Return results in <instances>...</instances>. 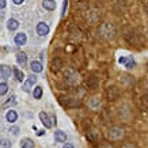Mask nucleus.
Listing matches in <instances>:
<instances>
[{"instance_id": "1", "label": "nucleus", "mask_w": 148, "mask_h": 148, "mask_svg": "<svg viewBox=\"0 0 148 148\" xmlns=\"http://www.w3.org/2000/svg\"><path fill=\"white\" fill-rule=\"evenodd\" d=\"M124 135H125V132H124V129H122V128L114 126V128H112V129L109 130L108 137L110 140H113V141H116V140H121L122 137H124Z\"/></svg>"}, {"instance_id": "2", "label": "nucleus", "mask_w": 148, "mask_h": 148, "mask_svg": "<svg viewBox=\"0 0 148 148\" xmlns=\"http://www.w3.org/2000/svg\"><path fill=\"white\" fill-rule=\"evenodd\" d=\"M102 34H103V37L105 38H113L114 37V34H116V30H114V26H113L112 23H105L102 26Z\"/></svg>"}, {"instance_id": "3", "label": "nucleus", "mask_w": 148, "mask_h": 148, "mask_svg": "<svg viewBox=\"0 0 148 148\" xmlns=\"http://www.w3.org/2000/svg\"><path fill=\"white\" fill-rule=\"evenodd\" d=\"M37 33H38V36L41 37H45L48 33H49V26L44 22H40L37 25Z\"/></svg>"}, {"instance_id": "4", "label": "nucleus", "mask_w": 148, "mask_h": 148, "mask_svg": "<svg viewBox=\"0 0 148 148\" xmlns=\"http://www.w3.org/2000/svg\"><path fill=\"white\" fill-rule=\"evenodd\" d=\"M36 82H37L36 75H30V76H29V79H27V80L25 82V84H23V90L26 91V92H29V91H30V88H32V86Z\"/></svg>"}, {"instance_id": "5", "label": "nucleus", "mask_w": 148, "mask_h": 148, "mask_svg": "<svg viewBox=\"0 0 148 148\" xmlns=\"http://www.w3.org/2000/svg\"><path fill=\"white\" fill-rule=\"evenodd\" d=\"M40 118H41V122L45 125V128H52V122H50L49 117H48V114H46L45 112L40 113Z\"/></svg>"}, {"instance_id": "6", "label": "nucleus", "mask_w": 148, "mask_h": 148, "mask_svg": "<svg viewBox=\"0 0 148 148\" xmlns=\"http://www.w3.org/2000/svg\"><path fill=\"white\" fill-rule=\"evenodd\" d=\"M26 41H27V37H26V34L25 33H19V34H16L15 36V44L16 45H25L26 44Z\"/></svg>"}, {"instance_id": "7", "label": "nucleus", "mask_w": 148, "mask_h": 148, "mask_svg": "<svg viewBox=\"0 0 148 148\" xmlns=\"http://www.w3.org/2000/svg\"><path fill=\"white\" fill-rule=\"evenodd\" d=\"M0 73H1V77L3 79H8L10 75H11V68L8 65H1L0 67Z\"/></svg>"}, {"instance_id": "8", "label": "nucleus", "mask_w": 148, "mask_h": 148, "mask_svg": "<svg viewBox=\"0 0 148 148\" xmlns=\"http://www.w3.org/2000/svg\"><path fill=\"white\" fill-rule=\"evenodd\" d=\"M42 5L45 10H49V11H53L56 8V1L54 0H44L42 1Z\"/></svg>"}, {"instance_id": "9", "label": "nucleus", "mask_w": 148, "mask_h": 148, "mask_svg": "<svg viewBox=\"0 0 148 148\" xmlns=\"http://www.w3.org/2000/svg\"><path fill=\"white\" fill-rule=\"evenodd\" d=\"M54 139H56V141H58V143H64V141L67 140V136H65V133H64V132L57 130V132L54 133Z\"/></svg>"}, {"instance_id": "10", "label": "nucleus", "mask_w": 148, "mask_h": 148, "mask_svg": "<svg viewBox=\"0 0 148 148\" xmlns=\"http://www.w3.org/2000/svg\"><path fill=\"white\" fill-rule=\"evenodd\" d=\"M50 67H52V69L53 71H58L60 68H61V60L60 58H53L52 61H50Z\"/></svg>"}, {"instance_id": "11", "label": "nucleus", "mask_w": 148, "mask_h": 148, "mask_svg": "<svg viewBox=\"0 0 148 148\" xmlns=\"http://www.w3.org/2000/svg\"><path fill=\"white\" fill-rule=\"evenodd\" d=\"M16 60H18V64H21V65H23V67L27 64V56L25 53H22V52L16 54Z\"/></svg>"}, {"instance_id": "12", "label": "nucleus", "mask_w": 148, "mask_h": 148, "mask_svg": "<svg viewBox=\"0 0 148 148\" xmlns=\"http://www.w3.org/2000/svg\"><path fill=\"white\" fill-rule=\"evenodd\" d=\"M5 118H7V121H10V122H15L16 121V118H18V114H16L15 110H10V112L7 113Z\"/></svg>"}, {"instance_id": "13", "label": "nucleus", "mask_w": 148, "mask_h": 148, "mask_svg": "<svg viewBox=\"0 0 148 148\" xmlns=\"http://www.w3.org/2000/svg\"><path fill=\"white\" fill-rule=\"evenodd\" d=\"M30 68H32L33 72H42V64L40 61H33L30 64Z\"/></svg>"}, {"instance_id": "14", "label": "nucleus", "mask_w": 148, "mask_h": 148, "mask_svg": "<svg viewBox=\"0 0 148 148\" xmlns=\"http://www.w3.org/2000/svg\"><path fill=\"white\" fill-rule=\"evenodd\" d=\"M108 97H109V99H116L117 97H118V90H117L116 87H112V88H109L108 90Z\"/></svg>"}, {"instance_id": "15", "label": "nucleus", "mask_w": 148, "mask_h": 148, "mask_svg": "<svg viewBox=\"0 0 148 148\" xmlns=\"http://www.w3.org/2000/svg\"><path fill=\"white\" fill-rule=\"evenodd\" d=\"M19 26V23L16 19H10L8 22H7V27H8L10 30H16Z\"/></svg>"}, {"instance_id": "16", "label": "nucleus", "mask_w": 148, "mask_h": 148, "mask_svg": "<svg viewBox=\"0 0 148 148\" xmlns=\"http://www.w3.org/2000/svg\"><path fill=\"white\" fill-rule=\"evenodd\" d=\"M14 73H15V77H16V80L18 82H23V72L19 71L18 68H14Z\"/></svg>"}, {"instance_id": "17", "label": "nucleus", "mask_w": 148, "mask_h": 148, "mask_svg": "<svg viewBox=\"0 0 148 148\" xmlns=\"http://www.w3.org/2000/svg\"><path fill=\"white\" fill-rule=\"evenodd\" d=\"M22 148H34V143L30 139H25L22 141Z\"/></svg>"}, {"instance_id": "18", "label": "nucleus", "mask_w": 148, "mask_h": 148, "mask_svg": "<svg viewBox=\"0 0 148 148\" xmlns=\"http://www.w3.org/2000/svg\"><path fill=\"white\" fill-rule=\"evenodd\" d=\"M34 98L36 99H40L41 97H42V87H40V86H37L36 88H34Z\"/></svg>"}, {"instance_id": "19", "label": "nucleus", "mask_w": 148, "mask_h": 148, "mask_svg": "<svg viewBox=\"0 0 148 148\" xmlns=\"http://www.w3.org/2000/svg\"><path fill=\"white\" fill-rule=\"evenodd\" d=\"M8 91V86L5 83H0V95H4Z\"/></svg>"}, {"instance_id": "20", "label": "nucleus", "mask_w": 148, "mask_h": 148, "mask_svg": "<svg viewBox=\"0 0 148 148\" xmlns=\"http://www.w3.org/2000/svg\"><path fill=\"white\" fill-rule=\"evenodd\" d=\"M125 67L126 68H133L135 67V60L132 57H128V60H126V63H125Z\"/></svg>"}, {"instance_id": "21", "label": "nucleus", "mask_w": 148, "mask_h": 148, "mask_svg": "<svg viewBox=\"0 0 148 148\" xmlns=\"http://www.w3.org/2000/svg\"><path fill=\"white\" fill-rule=\"evenodd\" d=\"M67 5H68V1L67 0H65V1H64V5H63V12H61V15H65V11H67Z\"/></svg>"}, {"instance_id": "22", "label": "nucleus", "mask_w": 148, "mask_h": 148, "mask_svg": "<svg viewBox=\"0 0 148 148\" xmlns=\"http://www.w3.org/2000/svg\"><path fill=\"white\" fill-rule=\"evenodd\" d=\"M11 132H12L14 135H18V133H19V129L16 128V126H15V128H11Z\"/></svg>"}, {"instance_id": "23", "label": "nucleus", "mask_w": 148, "mask_h": 148, "mask_svg": "<svg viewBox=\"0 0 148 148\" xmlns=\"http://www.w3.org/2000/svg\"><path fill=\"white\" fill-rule=\"evenodd\" d=\"M126 60H128V57H121L120 60H118V61H120V64H125Z\"/></svg>"}, {"instance_id": "24", "label": "nucleus", "mask_w": 148, "mask_h": 148, "mask_svg": "<svg viewBox=\"0 0 148 148\" xmlns=\"http://www.w3.org/2000/svg\"><path fill=\"white\" fill-rule=\"evenodd\" d=\"M5 7V0H0V8H4Z\"/></svg>"}, {"instance_id": "25", "label": "nucleus", "mask_w": 148, "mask_h": 148, "mask_svg": "<svg viewBox=\"0 0 148 148\" xmlns=\"http://www.w3.org/2000/svg\"><path fill=\"white\" fill-rule=\"evenodd\" d=\"M3 145H4L5 148H8L10 147V141L8 140H4V141H3Z\"/></svg>"}, {"instance_id": "26", "label": "nucleus", "mask_w": 148, "mask_h": 148, "mask_svg": "<svg viewBox=\"0 0 148 148\" xmlns=\"http://www.w3.org/2000/svg\"><path fill=\"white\" fill-rule=\"evenodd\" d=\"M14 3H15V4H22L23 1H25V0H12Z\"/></svg>"}, {"instance_id": "27", "label": "nucleus", "mask_w": 148, "mask_h": 148, "mask_svg": "<svg viewBox=\"0 0 148 148\" xmlns=\"http://www.w3.org/2000/svg\"><path fill=\"white\" fill-rule=\"evenodd\" d=\"M63 148H73V145H72V144H65Z\"/></svg>"}, {"instance_id": "28", "label": "nucleus", "mask_w": 148, "mask_h": 148, "mask_svg": "<svg viewBox=\"0 0 148 148\" xmlns=\"http://www.w3.org/2000/svg\"><path fill=\"white\" fill-rule=\"evenodd\" d=\"M144 5H145V10L148 11V0H144Z\"/></svg>"}, {"instance_id": "29", "label": "nucleus", "mask_w": 148, "mask_h": 148, "mask_svg": "<svg viewBox=\"0 0 148 148\" xmlns=\"http://www.w3.org/2000/svg\"><path fill=\"white\" fill-rule=\"evenodd\" d=\"M44 133H45L44 130H38V136H42V135H44Z\"/></svg>"}]
</instances>
